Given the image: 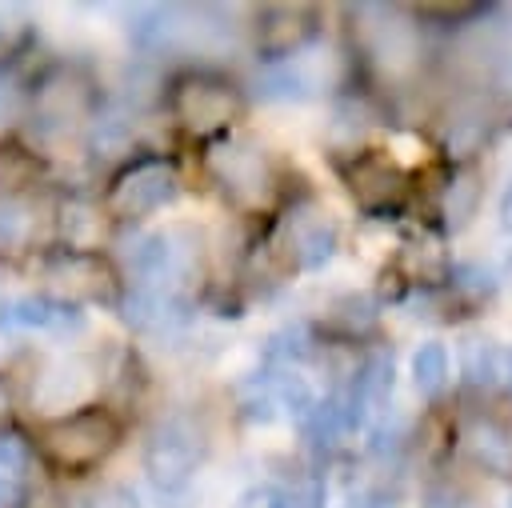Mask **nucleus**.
Instances as JSON below:
<instances>
[{
  "mask_svg": "<svg viewBox=\"0 0 512 508\" xmlns=\"http://www.w3.org/2000/svg\"><path fill=\"white\" fill-rule=\"evenodd\" d=\"M208 172L216 176V184L244 208L268 204L272 196V160L268 148L256 144L252 136H224L212 144L208 152Z\"/></svg>",
  "mask_w": 512,
  "mask_h": 508,
  "instance_id": "obj_6",
  "label": "nucleus"
},
{
  "mask_svg": "<svg viewBox=\"0 0 512 508\" xmlns=\"http://www.w3.org/2000/svg\"><path fill=\"white\" fill-rule=\"evenodd\" d=\"M32 232H36L32 208L16 196H4L0 200V252H24L32 244Z\"/></svg>",
  "mask_w": 512,
  "mask_h": 508,
  "instance_id": "obj_22",
  "label": "nucleus"
},
{
  "mask_svg": "<svg viewBox=\"0 0 512 508\" xmlns=\"http://www.w3.org/2000/svg\"><path fill=\"white\" fill-rule=\"evenodd\" d=\"M412 384L420 396H440L448 384V348L428 340L412 352Z\"/></svg>",
  "mask_w": 512,
  "mask_h": 508,
  "instance_id": "obj_21",
  "label": "nucleus"
},
{
  "mask_svg": "<svg viewBox=\"0 0 512 508\" xmlns=\"http://www.w3.org/2000/svg\"><path fill=\"white\" fill-rule=\"evenodd\" d=\"M288 248H292V260L300 268H324L336 252V224L324 220L320 212H304V216H292L288 224Z\"/></svg>",
  "mask_w": 512,
  "mask_h": 508,
  "instance_id": "obj_14",
  "label": "nucleus"
},
{
  "mask_svg": "<svg viewBox=\"0 0 512 508\" xmlns=\"http://www.w3.org/2000/svg\"><path fill=\"white\" fill-rule=\"evenodd\" d=\"M500 224H504V232H512V180H508V188L500 196Z\"/></svg>",
  "mask_w": 512,
  "mask_h": 508,
  "instance_id": "obj_30",
  "label": "nucleus"
},
{
  "mask_svg": "<svg viewBox=\"0 0 512 508\" xmlns=\"http://www.w3.org/2000/svg\"><path fill=\"white\" fill-rule=\"evenodd\" d=\"M464 372L476 380V384H496L500 376H508V352L492 340H468L464 344Z\"/></svg>",
  "mask_w": 512,
  "mask_h": 508,
  "instance_id": "obj_23",
  "label": "nucleus"
},
{
  "mask_svg": "<svg viewBox=\"0 0 512 508\" xmlns=\"http://www.w3.org/2000/svg\"><path fill=\"white\" fill-rule=\"evenodd\" d=\"M168 104H172V116L188 132L212 136V132H224L236 120V112H240V88L228 76L200 68V72H184V76L172 80Z\"/></svg>",
  "mask_w": 512,
  "mask_h": 508,
  "instance_id": "obj_3",
  "label": "nucleus"
},
{
  "mask_svg": "<svg viewBox=\"0 0 512 508\" xmlns=\"http://www.w3.org/2000/svg\"><path fill=\"white\" fill-rule=\"evenodd\" d=\"M196 256H200V244L188 240L184 228L144 232L124 248V264H128V276H136V288H156V292H176L192 272Z\"/></svg>",
  "mask_w": 512,
  "mask_h": 508,
  "instance_id": "obj_5",
  "label": "nucleus"
},
{
  "mask_svg": "<svg viewBox=\"0 0 512 508\" xmlns=\"http://www.w3.org/2000/svg\"><path fill=\"white\" fill-rule=\"evenodd\" d=\"M348 392L356 396L360 412H364V408H380V404H388V396H392V352H384V348L368 352V360H364L360 372L352 376Z\"/></svg>",
  "mask_w": 512,
  "mask_h": 508,
  "instance_id": "obj_19",
  "label": "nucleus"
},
{
  "mask_svg": "<svg viewBox=\"0 0 512 508\" xmlns=\"http://www.w3.org/2000/svg\"><path fill=\"white\" fill-rule=\"evenodd\" d=\"M256 92L264 100H312L316 80L308 76L300 56H288V60H268L264 64V72L256 76Z\"/></svg>",
  "mask_w": 512,
  "mask_h": 508,
  "instance_id": "obj_15",
  "label": "nucleus"
},
{
  "mask_svg": "<svg viewBox=\"0 0 512 508\" xmlns=\"http://www.w3.org/2000/svg\"><path fill=\"white\" fill-rule=\"evenodd\" d=\"M184 316V300L180 292H156V288H136L128 300H124V320L132 328H144V332H160L168 324H176Z\"/></svg>",
  "mask_w": 512,
  "mask_h": 508,
  "instance_id": "obj_16",
  "label": "nucleus"
},
{
  "mask_svg": "<svg viewBox=\"0 0 512 508\" xmlns=\"http://www.w3.org/2000/svg\"><path fill=\"white\" fill-rule=\"evenodd\" d=\"M12 412V392H8V380L0 376V420Z\"/></svg>",
  "mask_w": 512,
  "mask_h": 508,
  "instance_id": "obj_31",
  "label": "nucleus"
},
{
  "mask_svg": "<svg viewBox=\"0 0 512 508\" xmlns=\"http://www.w3.org/2000/svg\"><path fill=\"white\" fill-rule=\"evenodd\" d=\"M56 228H60L64 252H96L104 240V212L88 196H68L56 208Z\"/></svg>",
  "mask_w": 512,
  "mask_h": 508,
  "instance_id": "obj_12",
  "label": "nucleus"
},
{
  "mask_svg": "<svg viewBox=\"0 0 512 508\" xmlns=\"http://www.w3.org/2000/svg\"><path fill=\"white\" fill-rule=\"evenodd\" d=\"M44 276L52 280L56 292H64L60 300H72V296H92L96 300V296H104V284H108V268L92 252H60L44 264Z\"/></svg>",
  "mask_w": 512,
  "mask_h": 508,
  "instance_id": "obj_11",
  "label": "nucleus"
},
{
  "mask_svg": "<svg viewBox=\"0 0 512 508\" xmlns=\"http://www.w3.org/2000/svg\"><path fill=\"white\" fill-rule=\"evenodd\" d=\"M92 112H96V88L80 68H68V64L48 68L28 92L32 128L44 136H64L84 120H92Z\"/></svg>",
  "mask_w": 512,
  "mask_h": 508,
  "instance_id": "obj_2",
  "label": "nucleus"
},
{
  "mask_svg": "<svg viewBox=\"0 0 512 508\" xmlns=\"http://www.w3.org/2000/svg\"><path fill=\"white\" fill-rule=\"evenodd\" d=\"M204 460V436L192 420L168 416L160 420L144 440V472L156 484V492H184Z\"/></svg>",
  "mask_w": 512,
  "mask_h": 508,
  "instance_id": "obj_4",
  "label": "nucleus"
},
{
  "mask_svg": "<svg viewBox=\"0 0 512 508\" xmlns=\"http://www.w3.org/2000/svg\"><path fill=\"white\" fill-rule=\"evenodd\" d=\"M260 32H264L268 60H288V56H296L312 40L316 24H312L308 8H268Z\"/></svg>",
  "mask_w": 512,
  "mask_h": 508,
  "instance_id": "obj_13",
  "label": "nucleus"
},
{
  "mask_svg": "<svg viewBox=\"0 0 512 508\" xmlns=\"http://www.w3.org/2000/svg\"><path fill=\"white\" fill-rule=\"evenodd\" d=\"M336 312H340V320H344L348 332H360V328H368V324L376 320L372 296H344V300L336 304Z\"/></svg>",
  "mask_w": 512,
  "mask_h": 508,
  "instance_id": "obj_27",
  "label": "nucleus"
},
{
  "mask_svg": "<svg viewBox=\"0 0 512 508\" xmlns=\"http://www.w3.org/2000/svg\"><path fill=\"white\" fill-rule=\"evenodd\" d=\"M84 328V312L72 300L52 292H24L0 300V332H76Z\"/></svg>",
  "mask_w": 512,
  "mask_h": 508,
  "instance_id": "obj_9",
  "label": "nucleus"
},
{
  "mask_svg": "<svg viewBox=\"0 0 512 508\" xmlns=\"http://www.w3.org/2000/svg\"><path fill=\"white\" fill-rule=\"evenodd\" d=\"M348 188L372 212L396 208L404 200V172L388 156H380V152H360L352 160V168H348Z\"/></svg>",
  "mask_w": 512,
  "mask_h": 508,
  "instance_id": "obj_10",
  "label": "nucleus"
},
{
  "mask_svg": "<svg viewBox=\"0 0 512 508\" xmlns=\"http://www.w3.org/2000/svg\"><path fill=\"white\" fill-rule=\"evenodd\" d=\"M464 448L468 456L488 468L492 476H508L512 472V432H504L500 424L492 420H476L468 432H464Z\"/></svg>",
  "mask_w": 512,
  "mask_h": 508,
  "instance_id": "obj_17",
  "label": "nucleus"
},
{
  "mask_svg": "<svg viewBox=\"0 0 512 508\" xmlns=\"http://www.w3.org/2000/svg\"><path fill=\"white\" fill-rule=\"evenodd\" d=\"M80 508H140V500H136V492H132L128 484L108 480V484L92 488V492L80 500Z\"/></svg>",
  "mask_w": 512,
  "mask_h": 508,
  "instance_id": "obj_25",
  "label": "nucleus"
},
{
  "mask_svg": "<svg viewBox=\"0 0 512 508\" xmlns=\"http://www.w3.org/2000/svg\"><path fill=\"white\" fill-rule=\"evenodd\" d=\"M236 508H292V492L280 484H252L240 492Z\"/></svg>",
  "mask_w": 512,
  "mask_h": 508,
  "instance_id": "obj_26",
  "label": "nucleus"
},
{
  "mask_svg": "<svg viewBox=\"0 0 512 508\" xmlns=\"http://www.w3.org/2000/svg\"><path fill=\"white\" fill-rule=\"evenodd\" d=\"M176 196H180L176 168L160 156H140L112 180L104 208L116 220H140V216H152V212L168 208Z\"/></svg>",
  "mask_w": 512,
  "mask_h": 508,
  "instance_id": "obj_7",
  "label": "nucleus"
},
{
  "mask_svg": "<svg viewBox=\"0 0 512 508\" xmlns=\"http://www.w3.org/2000/svg\"><path fill=\"white\" fill-rule=\"evenodd\" d=\"M508 508H512V496H508Z\"/></svg>",
  "mask_w": 512,
  "mask_h": 508,
  "instance_id": "obj_32",
  "label": "nucleus"
},
{
  "mask_svg": "<svg viewBox=\"0 0 512 508\" xmlns=\"http://www.w3.org/2000/svg\"><path fill=\"white\" fill-rule=\"evenodd\" d=\"M96 388V368L80 356H68V360H56L48 364L36 384H32V408L48 412L52 420L56 416H68L76 408H88V396Z\"/></svg>",
  "mask_w": 512,
  "mask_h": 508,
  "instance_id": "obj_8",
  "label": "nucleus"
},
{
  "mask_svg": "<svg viewBox=\"0 0 512 508\" xmlns=\"http://www.w3.org/2000/svg\"><path fill=\"white\" fill-rule=\"evenodd\" d=\"M28 496V444L12 432L0 436V508H24Z\"/></svg>",
  "mask_w": 512,
  "mask_h": 508,
  "instance_id": "obj_18",
  "label": "nucleus"
},
{
  "mask_svg": "<svg viewBox=\"0 0 512 508\" xmlns=\"http://www.w3.org/2000/svg\"><path fill=\"white\" fill-rule=\"evenodd\" d=\"M92 148L96 156H116L132 148V116L128 112H100L92 116Z\"/></svg>",
  "mask_w": 512,
  "mask_h": 508,
  "instance_id": "obj_24",
  "label": "nucleus"
},
{
  "mask_svg": "<svg viewBox=\"0 0 512 508\" xmlns=\"http://www.w3.org/2000/svg\"><path fill=\"white\" fill-rule=\"evenodd\" d=\"M420 508H472V496L456 484H436V488H428Z\"/></svg>",
  "mask_w": 512,
  "mask_h": 508,
  "instance_id": "obj_29",
  "label": "nucleus"
},
{
  "mask_svg": "<svg viewBox=\"0 0 512 508\" xmlns=\"http://www.w3.org/2000/svg\"><path fill=\"white\" fill-rule=\"evenodd\" d=\"M120 440V424L112 420V412L88 404V408H76L68 416H56L40 428V448L44 456L64 468V472H84V468H96Z\"/></svg>",
  "mask_w": 512,
  "mask_h": 508,
  "instance_id": "obj_1",
  "label": "nucleus"
},
{
  "mask_svg": "<svg viewBox=\"0 0 512 508\" xmlns=\"http://www.w3.org/2000/svg\"><path fill=\"white\" fill-rule=\"evenodd\" d=\"M28 172H32V164H28V156H24L20 148H0V200H4V192H8L12 184H20Z\"/></svg>",
  "mask_w": 512,
  "mask_h": 508,
  "instance_id": "obj_28",
  "label": "nucleus"
},
{
  "mask_svg": "<svg viewBox=\"0 0 512 508\" xmlns=\"http://www.w3.org/2000/svg\"><path fill=\"white\" fill-rule=\"evenodd\" d=\"M476 208H480V172L468 164V168H460V172L448 180V188H444V224H448L452 232H460V228L472 224Z\"/></svg>",
  "mask_w": 512,
  "mask_h": 508,
  "instance_id": "obj_20",
  "label": "nucleus"
}]
</instances>
